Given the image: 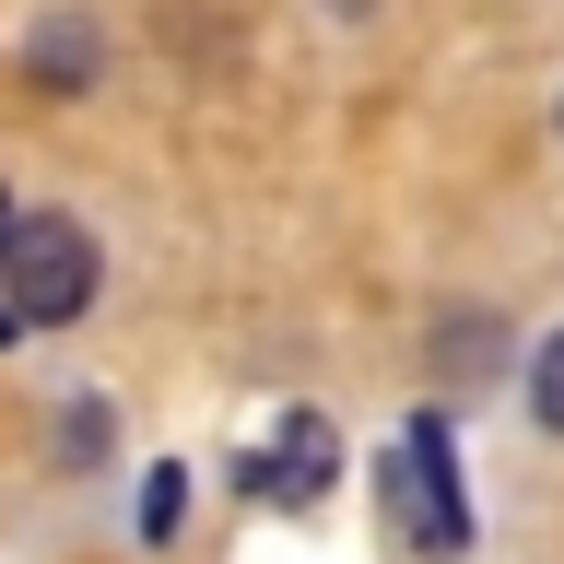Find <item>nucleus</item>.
<instances>
[{
	"label": "nucleus",
	"mask_w": 564,
	"mask_h": 564,
	"mask_svg": "<svg viewBox=\"0 0 564 564\" xmlns=\"http://www.w3.org/2000/svg\"><path fill=\"white\" fill-rule=\"evenodd\" d=\"M95 236L70 224V212H12V236H0V317L12 329H70V317L95 306Z\"/></svg>",
	"instance_id": "1"
},
{
	"label": "nucleus",
	"mask_w": 564,
	"mask_h": 564,
	"mask_svg": "<svg viewBox=\"0 0 564 564\" xmlns=\"http://www.w3.org/2000/svg\"><path fill=\"white\" fill-rule=\"evenodd\" d=\"M388 529L412 541V553L458 564L470 553V506H458V470H447V412H423L400 447H388Z\"/></svg>",
	"instance_id": "2"
},
{
	"label": "nucleus",
	"mask_w": 564,
	"mask_h": 564,
	"mask_svg": "<svg viewBox=\"0 0 564 564\" xmlns=\"http://www.w3.org/2000/svg\"><path fill=\"white\" fill-rule=\"evenodd\" d=\"M329 470H341V435H329L317 412H294V423L271 435V470H259V494H271V506H317V494H329Z\"/></svg>",
	"instance_id": "3"
},
{
	"label": "nucleus",
	"mask_w": 564,
	"mask_h": 564,
	"mask_svg": "<svg viewBox=\"0 0 564 564\" xmlns=\"http://www.w3.org/2000/svg\"><path fill=\"white\" fill-rule=\"evenodd\" d=\"M35 70H47V83H83V70H95V35H83V24L59 12V24L35 35Z\"/></svg>",
	"instance_id": "4"
},
{
	"label": "nucleus",
	"mask_w": 564,
	"mask_h": 564,
	"mask_svg": "<svg viewBox=\"0 0 564 564\" xmlns=\"http://www.w3.org/2000/svg\"><path fill=\"white\" fill-rule=\"evenodd\" d=\"M529 412H541V423L564 435V329H553L541 352H529Z\"/></svg>",
	"instance_id": "5"
},
{
	"label": "nucleus",
	"mask_w": 564,
	"mask_h": 564,
	"mask_svg": "<svg viewBox=\"0 0 564 564\" xmlns=\"http://www.w3.org/2000/svg\"><path fill=\"white\" fill-rule=\"evenodd\" d=\"M176 506H188V482H176V470H153V482H141V541H165Z\"/></svg>",
	"instance_id": "6"
},
{
	"label": "nucleus",
	"mask_w": 564,
	"mask_h": 564,
	"mask_svg": "<svg viewBox=\"0 0 564 564\" xmlns=\"http://www.w3.org/2000/svg\"><path fill=\"white\" fill-rule=\"evenodd\" d=\"M0 236H12V188H0Z\"/></svg>",
	"instance_id": "7"
},
{
	"label": "nucleus",
	"mask_w": 564,
	"mask_h": 564,
	"mask_svg": "<svg viewBox=\"0 0 564 564\" xmlns=\"http://www.w3.org/2000/svg\"><path fill=\"white\" fill-rule=\"evenodd\" d=\"M341 12H377V0H341Z\"/></svg>",
	"instance_id": "8"
},
{
	"label": "nucleus",
	"mask_w": 564,
	"mask_h": 564,
	"mask_svg": "<svg viewBox=\"0 0 564 564\" xmlns=\"http://www.w3.org/2000/svg\"><path fill=\"white\" fill-rule=\"evenodd\" d=\"M0 341H12V317H0Z\"/></svg>",
	"instance_id": "9"
}]
</instances>
